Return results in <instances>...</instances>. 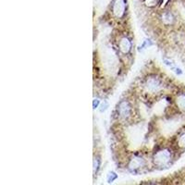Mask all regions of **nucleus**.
Returning <instances> with one entry per match:
<instances>
[{
    "mask_svg": "<svg viewBox=\"0 0 185 185\" xmlns=\"http://www.w3.org/2000/svg\"><path fill=\"white\" fill-rule=\"evenodd\" d=\"M145 86H146L147 90L150 91L151 93H156V92L159 91L161 88V81L157 77H150L146 80Z\"/></svg>",
    "mask_w": 185,
    "mask_h": 185,
    "instance_id": "obj_2",
    "label": "nucleus"
},
{
    "mask_svg": "<svg viewBox=\"0 0 185 185\" xmlns=\"http://www.w3.org/2000/svg\"><path fill=\"white\" fill-rule=\"evenodd\" d=\"M179 145L183 148H185V132L179 138Z\"/></svg>",
    "mask_w": 185,
    "mask_h": 185,
    "instance_id": "obj_10",
    "label": "nucleus"
},
{
    "mask_svg": "<svg viewBox=\"0 0 185 185\" xmlns=\"http://www.w3.org/2000/svg\"><path fill=\"white\" fill-rule=\"evenodd\" d=\"M162 21L165 24H171L173 22V17L169 12H167L163 15L162 17Z\"/></svg>",
    "mask_w": 185,
    "mask_h": 185,
    "instance_id": "obj_8",
    "label": "nucleus"
},
{
    "mask_svg": "<svg viewBox=\"0 0 185 185\" xmlns=\"http://www.w3.org/2000/svg\"><path fill=\"white\" fill-rule=\"evenodd\" d=\"M124 9H125V3L123 0H117L115 2L114 7H113V11L114 14L117 17H121L124 14Z\"/></svg>",
    "mask_w": 185,
    "mask_h": 185,
    "instance_id": "obj_5",
    "label": "nucleus"
},
{
    "mask_svg": "<svg viewBox=\"0 0 185 185\" xmlns=\"http://www.w3.org/2000/svg\"><path fill=\"white\" fill-rule=\"evenodd\" d=\"M98 168H99V159L95 158L94 160V173H95Z\"/></svg>",
    "mask_w": 185,
    "mask_h": 185,
    "instance_id": "obj_11",
    "label": "nucleus"
},
{
    "mask_svg": "<svg viewBox=\"0 0 185 185\" xmlns=\"http://www.w3.org/2000/svg\"><path fill=\"white\" fill-rule=\"evenodd\" d=\"M119 50L122 53H129L130 50H131V48H132V43H131V41L127 37H122L119 40Z\"/></svg>",
    "mask_w": 185,
    "mask_h": 185,
    "instance_id": "obj_4",
    "label": "nucleus"
},
{
    "mask_svg": "<svg viewBox=\"0 0 185 185\" xmlns=\"http://www.w3.org/2000/svg\"><path fill=\"white\" fill-rule=\"evenodd\" d=\"M108 107V104H107V102H104L102 105H101V108H100V111L101 112H104V111H106V108Z\"/></svg>",
    "mask_w": 185,
    "mask_h": 185,
    "instance_id": "obj_12",
    "label": "nucleus"
},
{
    "mask_svg": "<svg viewBox=\"0 0 185 185\" xmlns=\"http://www.w3.org/2000/svg\"><path fill=\"white\" fill-rule=\"evenodd\" d=\"M99 105V100L98 99H95L94 100V104H93V106H94V108H96L97 106Z\"/></svg>",
    "mask_w": 185,
    "mask_h": 185,
    "instance_id": "obj_13",
    "label": "nucleus"
},
{
    "mask_svg": "<svg viewBox=\"0 0 185 185\" xmlns=\"http://www.w3.org/2000/svg\"><path fill=\"white\" fill-rule=\"evenodd\" d=\"M117 178H118V176H117L116 173L110 172V173L108 174V176H107V183H112V182H114V180H116Z\"/></svg>",
    "mask_w": 185,
    "mask_h": 185,
    "instance_id": "obj_9",
    "label": "nucleus"
},
{
    "mask_svg": "<svg viewBox=\"0 0 185 185\" xmlns=\"http://www.w3.org/2000/svg\"><path fill=\"white\" fill-rule=\"evenodd\" d=\"M176 103L181 109L185 110V95H180L177 97Z\"/></svg>",
    "mask_w": 185,
    "mask_h": 185,
    "instance_id": "obj_7",
    "label": "nucleus"
},
{
    "mask_svg": "<svg viewBox=\"0 0 185 185\" xmlns=\"http://www.w3.org/2000/svg\"><path fill=\"white\" fill-rule=\"evenodd\" d=\"M131 106L127 101H121L118 106V114L121 119H127L131 115Z\"/></svg>",
    "mask_w": 185,
    "mask_h": 185,
    "instance_id": "obj_3",
    "label": "nucleus"
},
{
    "mask_svg": "<svg viewBox=\"0 0 185 185\" xmlns=\"http://www.w3.org/2000/svg\"><path fill=\"white\" fill-rule=\"evenodd\" d=\"M171 159V153L168 149H163L161 151H158L155 157H154V161L155 164L159 167L167 165Z\"/></svg>",
    "mask_w": 185,
    "mask_h": 185,
    "instance_id": "obj_1",
    "label": "nucleus"
},
{
    "mask_svg": "<svg viewBox=\"0 0 185 185\" xmlns=\"http://www.w3.org/2000/svg\"><path fill=\"white\" fill-rule=\"evenodd\" d=\"M144 165V159L141 158H132L131 163H130V168L135 170V169H137V168L143 167Z\"/></svg>",
    "mask_w": 185,
    "mask_h": 185,
    "instance_id": "obj_6",
    "label": "nucleus"
}]
</instances>
